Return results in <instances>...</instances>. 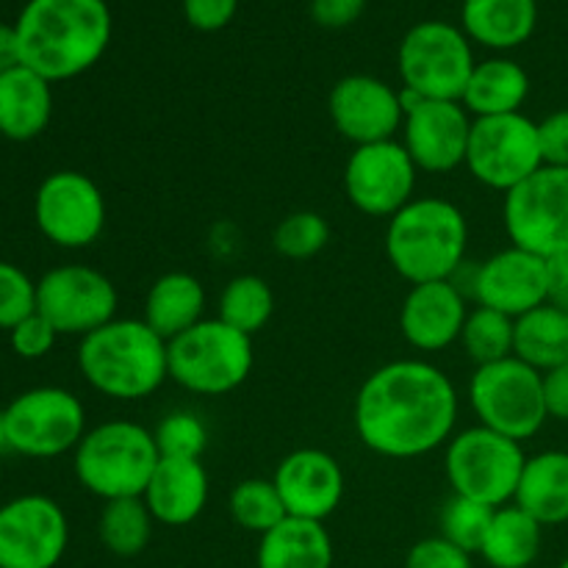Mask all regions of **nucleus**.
<instances>
[{
  "label": "nucleus",
  "mask_w": 568,
  "mask_h": 568,
  "mask_svg": "<svg viewBox=\"0 0 568 568\" xmlns=\"http://www.w3.org/2000/svg\"><path fill=\"white\" fill-rule=\"evenodd\" d=\"M458 408V388L447 372L403 358L366 377L353 405V425L361 444L381 458L414 460L453 438Z\"/></svg>",
  "instance_id": "nucleus-1"
},
{
  "label": "nucleus",
  "mask_w": 568,
  "mask_h": 568,
  "mask_svg": "<svg viewBox=\"0 0 568 568\" xmlns=\"http://www.w3.org/2000/svg\"><path fill=\"white\" fill-rule=\"evenodd\" d=\"M327 111L347 142L355 148L397 139L403 131L405 105L399 89L375 75H347L331 89Z\"/></svg>",
  "instance_id": "nucleus-18"
},
{
  "label": "nucleus",
  "mask_w": 568,
  "mask_h": 568,
  "mask_svg": "<svg viewBox=\"0 0 568 568\" xmlns=\"http://www.w3.org/2000/svg\"><path fill=\"white\" fill-rule=\"evenodd\" d=\"M166 344L144 320H111L78 344V369L98 394L144 399L170 377Z\"/></svg>",
  "instance_id": "nucleus-3"
},
{
  "label": "nucleus",
  "mask_w": 568,
  "mask_h": 568,
  "mask_svg": "<svg viewBox=\"0 0 568 568\" xmlns=\"http://www.w3.org/2000/svg\"><path fill=\"white\" fill-rule=\"evenodd\" d=\"M159 460L153 430L131 419H111L83 433L72 453V471L89 494L111 503L142 497Z\"/></svg>",
  "instance_id": "nucleus-5"
},
{
  "label": "nucleus",
  "mask_w": 568,
  "mask_h": 568,
  "mask_svg": "<svg viewBox=\"0 0 568 568\" xmlns=\"http://www.w3.org/2000/svg\"><path fill=\"white\" fill-rule=\"evenodd\" d=\"M116 286L94 266H53L37 281V311L59 336H89L116 320Z\"/></svg>",
  "instance_id": "nucleus-14"
},
{
  "label": "nucleus",
  "mask_w": 568,
  "mask_h": 568,
  "mask_svg": "<svg viewBox=\"0 0 568 568\" xmlns=\"http://www.w3.org/2000/svg\"><path fill=\"white\" fill-rule=\"evenodd\" d=\"M514 355L544 372L568 364V314L544 303L514 320Z\"/></svg>",
  "instance_id": "nucleus-30"
},
{
  "label": "nucleus",
  "mask_w": 568,
  "mask_h": 568,
  "mask_svg": "<svg viewBox=\"0 0 568 568\" xmlns=\"http://www.w3.org/2000/svg\"><path fill=\"white\" fill-rule=\"evenodd\" d=\"M469 305L455 281H433L410 286L399 308V331L419 353H442L460 342Z\"/></svg>",
  "instance_id": "nucleus-21"
},
{
  "label": "nucleus",
  "mask_w": 568,
  "mask_h": 568,
  "mask_svg": "<svg viewBox=\"0 0 568 568\" xmlns=\"http://www.w3.org/2000/svg\"><path fill=\"white\" fill-rule=\"evenodd\" d=\"M366 0H311V17L322 28H347L364 14Z\"/></svg>",
  "instance_id": "nucleus-43"
},
{
  "label": "nucleus",
  "mask_w": 568,
  "mask_h": 568,
  "mask_svg": "<svg viewBox=\"0 0 568 568\" xmlns=\"http://www.w3.org/2000/svg\"><path fill=\"white\" fill-rule=\"evenodd\" d=\"M20 64V48H17L14 22H0V72Z\"/></svg>",
  "instance_id": "nucleus-46"
},
{
  "label": "nucleus",
  "mask_w": 568,
  "mask_h": 568,
  "mask_svg": "<svg viewBox=\"0 0 568 568\" xmlns=\"http://www.w3.org/2000/svg\"><path fill=\"white\" fill-rule=\"evenodd\" d=\"M505 231L510 244L549 258L568 250V166L532 172L505 194Z\"/></svg>",
  "instance_id": "nucleus-12"
},
{
  "label": "nucleus",
  "mask_w": 568,
  "mask_h": 568,
  "mask_svg": "<svg viewBox=\"0 0 568 568\" xmlns=\"http://www.w3.org/2000/svg\"><path fill=\"white\" fill-rule=\"evenodd\" d=\"M547 303L568 314V250L547 258Z\"/></svg>",
  "instance_id": "nucleus-45"
},
{
  "label": "nucleus",
  "mask_w": 568,
  "mask_h": 568,
  "mask_svg": "<svg viewBox=\"0 0 568 568\" xmlns=\"http://www.w3.org/2000/svg\"><path fill=\"white\" fill-rule=\"evenodd\" d=\"M464 33L494 50H510L532 37L538 22L536 0H464Z\"/></svg>",
  "instance_id": "nucleus-27"
},
{
  "label": "nucleus",
  "mask_w": 568,
  "mask_h": 568,
  "mask_svg": "<svg viewBox=\"0 0 568 568\" xmlns=\"http://www.w3.org/2000/svg\"><path fill=\"white\" fill-rule=\"evenodd\" d=\"M405 568H475L471 555L442 536L416 541L405 555Z\"/></svg>",
  "instance_id": "nucleus-40"
},
{
  "label": "nucleus",
  "mask_w": 568,
  "mask_h": 568,
  "mask_svg": "<svg viewBox=\"0 0 568 568\" xmlns=\"http://www.w3.org/2000/svg\"><path fill=\"white\" fill-rule=\"evenodd\" d=\"M558 568H568V558H566V560H564V564H560Z\"/></svg>",
  "instance_id": "nucleus-48"
},
{
  "label": "nucleus",
  "mask_w": 568,
  "mask_h": 568,
  "mask_svg": "<svg viewBox=\"0 0 568 568\" xmlns=\"http://www.w3.org/2000/svg\"><path fill=\"white\" fill-rule=\"evenodd\" d=\"M53 116V83L17 64L0 72V136L9 142H31L42 136Z\"/></svg>",
  "instance_id": "nucleus-23"
},
{
  "label": "nucleus",
  "mask_w": 568,
  "mask_h": 568,
  "mask_svg": "<svg viewBox=\"0 0 568 568\" xmlns=\"http://www.w3.org/2000/svg\"><path fill=\"white\" fill-rule=\"evenodd\" d=\"M155 519L142 497H125L103 503L98 519L100 544L114 558H136L153 541Z\"/></svg>",
  "instance_id": "nucleus-31"
},
{
  "label": "nucleus",
  "mask_w": 568,
  "mask_h": 568,
  "mask_svg": "<svg viewBox=\"0 0 568 568\" xmlns=\"http://www.w3.org/2000/svg\"><path fill=\"white\" fill-rule=\"evenodd\" d=\"M170 377L197 397H222L242 386L255 364L253 336L225 325L222 320H203L166 344Z\"/></svg>",
  "instance_id": "nucleus-6"
},
{
  "label": "nucleus",
  "mask_w": 568,
  "mask_h": 568,
  "mask_svg": "<svg viewBox=\"0 0 568 568\" xmlns=\"http://www.w3.org/2000/svg\"><path fill=\"white\" fill-rule=\"evenodd\" d=\"M331 242V225L316 211H294L286 220L277 222L272 233L277 255L288 261H308L320 255Z\"/></svg>",
  "instance_id": "nucleus-35"
},
{
  "label": "nucleus",
  "mask_w": 568,
  "mask_h": 568,
  "mask_svg": "<svg viewBox=\"0 0 568 568\" xmlns=\"http://www.w3.org/2000/svg\"><path fill=\"white\" fill-rule=\"evenodd\" d=\"M277 494L283 499L286 516L308 521H325L338 510L344 499L342 464L331 453L316 447L294 449L277 464Z\"/></svg>",
  "instance_id": "nucleus-20"
},
{
  "label": "nucleus",
  "mask_w": 568,
  "mask_h": 568,
  "mask_svg": "<svg viewBox=\"0 0 568 568\" xmlns=\"http://www.w3.org/2000/svg\"><path fill=\"white\" fill-rule=\"evenodd\" d=\"M161 458H200L209 444V430L192 410H172L153 430Z\"/></svg>",
  "instance_id": "nucleus-37"
},
{
  "label": "nucleus",
  "mask_w": 568,
  "mask_h": 568,
  "mask_svg": "<svg viewBox=\"0 0 568 568\" xmlns=\"http://www.w3.org/2000/svg\"><path fill=\"white\" fill-rule=\"evenodd\" d=\"M494 510L497 508H488V505L475 503V499L453 494L442 508V519H438L442 532L438 536L453 541L455 547L466 549L469 555H477L488 532V525L494 519Z\"/></svg>",
  "instance_id": "nucleus-36"
},
{
  "label": "nucleus",
  "mask_w": 568,
  "mask_h": 568,
  "mask_svg": "<svg viewBox=\"0 0 568 568\" xmlns=\"http://www.w3.org/2000/svg\"><path fill=\"white\" fill-rule=\"evenodd\" d=\"M9 342H11V349H14L20 358L39 361L55 347V342H59V331H55V327L37 311V314L26 316L20 325L11 327Z\"/></svg>",
  "instance_id": "nucleus-39"
},
{
  "label": "nucleus",
  "mask_w": 568,
  "mask_h": 568,
  "mask_svg": "<svg viewBox=\"0 0 568 568\" xmlns=\"http://www.w3.org/2000/svg\"><path fill=\"white\" fill-rule=\"evenodd\" d=\"M527 455L519 442L477 425L458 433L444 449V471L453 494L469 497L488 508L514 503Z\"/></svg>",
  "instance_id": "nucleus-7"
},
{
  "label": "nucleus",
  "mask_w": 568,
  "mask_h": 568,
  "mask_svg": "<svg viewBox=\"0 0 568 568\" xmlns=\"http://www.w3.org/2000/svg\"><path fill=\"white\" fill-rule=\"evenodd\" d=\"M70 547L64 508L44 494L0 505V568H55Z\"/></svg>",
  "instance_id": "nucleus-15"
},
{
  "label": "nucleus",
  "mask_w": 568,
  "mask_h": 568,
  "mask_svg": "<svg viewBox=\"0 0 568 568\" xmlns=\"http://www.w3.org/2000/svg\"><path fill=\"white\" fill-rule=\"evenodd\" d=\"M275 314V294L258 275H236L220 294V316L225 325L255 336Z\"/></svg>",
  "instance_id": "nucleus-32"
},
{
  "label": "nucleus",
  "mask_w": 568,
  "mask_h": 568,
  "mask_svg": "<svg viewBox=\"0 0 568 568\" xmlns=\"http://www.w3.org/2000/svg\"><path fill=\"white\" fill-rule=\"evenodd\" d=\"M460 344L477 366L510 358L514 355V320L494 308L477 305L466 316Z\"/></svg>",
  "instance_id": "nucleus-34"
},
{
  "label": "nucleus",
  "mask_w": 568,
  "mask_h": 568,
  "mask_svg": "<svg viewBox=\"0 0 568 568\" xmlns=\"http://www.w3.org/2000/svg\"><path fill=\"white\" fill-rule=\"evenodd\" d=\"M469 294L483 308L519 320L547 303V258L510 244L475 266Z\"/></svg>",
  "instance_id": "nucleus-19"
},
{
  "label": "nucleus",
  "mask_w": 568,
  "mask_h": 568,
  "mask_svg": "<svg viewBox=\"0 0 568 568\" xmlns=\"http://www.w3.org/2000/svg\"><path fill=\"white\" fill-rule=\"evenodd\" d=\"M142 499L155 525H192L209 505V471L200 458H161Z\"/></svg>",
  "instance_id": "nucleus-22"
},
{
  "label": "nucleus",
  "mask_w": 568,
  "mask_h": 568,
  "mask_svg": "<svg viewBox=\"0 0 568 568\" xmlns=\"http://www.w3.org/2000/svg\"><path fill=\"white\" fill-rule=\"evenodd\" d=\"M31 314H37V281L17 264L0 261V331H11Z\"/></svg>",
  "instance_id": "nucleus-38"
},
{
  "label": "nucleus",
  "mask_w": 568,
  "mask_h": 568,
  "mask_svg": "<svg viewBox=\"0 0 568 568\" xmlns=\"http://www.w3.org/2000/svg\"><path fill=\"white\" fill-rule=\"evenodd\" d=\"M405 105L403 139L416 170L447 175L466 164L471 114L460 100H425L399 89Z\"/></svg>",
  "instance_id": "nucleus-17"
},
{
  "label": "nucleus",
  "mask_w": 568,
  "mask_h": 568,
  "mask_svg": "<svg viewBox=\"0 0 568 568\" xmlns=\"http://www.w3.org/2000/svg\"><path fill=\"white\" fill-rule=\"evenodd\" d=\"M205 288L189 272H166L150 286L144 297L142 320L159 333L164 342L186 333L197 322H203Z\"/></svg>",
  "instance_id": "nucleus-28"
},
{
  "label": "nucleus",
  "mask_w": 568,
  "mask_h": 568,
  "mask_svg": "<svg viewBox=\"0 0 568 568\" xmlns=\"http://www.w3.org/2000/svg\"><path fill=\"white\" fill-rule=\"evenodd\" d=\"M239 0H183L186 22L197 31H220L236 17Z\"/></svg>",
  "instance_id": "nucleus-42"
},
{
  "label": "nucleus",
  "mask_w": 568,
  "mask_h": 568,
  "mask_svg": "<svg viewBox=\"0 0 568 568\" xmlns=\"http://www.w3.org/2000/svg\"><path fill=\"white\" fill-rule=\"evenodd\" d=\"M255 564L258 568H333V538L325 521L286 516L261 536Z\"/></svg>",
  "instance_id": "nucleus-25"
},
{
  "label": "nucleus",
  "mask_w": 568,
  "mask_h": 568,
  "mask_svg": "<svg viewBox=\"0 0 568 568\" xmlns=\"http://www.w3.org/2000/svg\"><path fill=\"white\" fill-rule=\"evenodd\" d=\"M105 0H28L14 20L20 64L50 83L92 70L111 44Z\"/></svg>",
  "instance_id": "nucleus-2"
},
{
  "label": "nucleus",
  "mask_w": 568,
  "mask_h": 568,
  "mask_svg": "<svg viewBox=\"0 0 568 568\" xmlns=\"http://www.w3.org/2000/svg\"><path fill=\"white\" fill-rule=\"evenodd\" d=\"M416 170L399 139L361 144L344 166V192L347 200L366 216L392 220L416 197Z\"/></svg>",
  "instance_id": "nucleus-16"
},
{
  "label": "nucleus",
  "mask_w": 568,
  "mask_h": 568,
  "mask_svg": "<svg viewBox=\"0 0 568 568\" xmlns=\"http://www.w3.org/2000/svg\"><path fill=\"white\" fill-rule=\"evenodd\" d=\"M33 220L50 244L83 250L103 236L109 205L87 172L59 170L39 183L33 194Z\"/></svg>",
  "instance_id": "nucleus-13"
},
{
  "label": "nucleus",
  "mask_w": 568,
  "mask_h": 568,
  "mask_svg": "<svg viewBox=\"0 0 568 568\" xmlns=\"http://www.w3.org/2000/svg\"><path fill=\"white\" fill-rule=\"evenodd\" d=\"M6 447L26 458H59L75 453L87 433V408L72 392L37 386L17 394L3 408Z\"/></svg>",
  "instance_id": "nucleus-10"
},
{
  "label": "nucleus",
  "mask_w": 568,
  "mask_h": 568,
  "mask_svg": "<svg viewBox=\"0 0 568 568\" xmlns=\"http://www.w3.org/2000/svg\"><path fill=\"white\" fill-rule=\"evenodd\" d=\"M527 98H530V75L525 67L505 55H494L477 61L460 103L477 120V116L516 114Z\"/></svg>",
  "instance_id": "nucleus-24"
},
{
  "label": "nucleus",
  "mask_w": 568,
  "mask_h": 568,
  "mask_svg": "<svg viewBox=\"0 0 568 568\" xmlns=\"http://www.w3.org/2000/svg\"><path fill=\"white\" fill-rule=\"evenodd\" d=\"M466 170L477 183L494 192H514L544 166L538 122L516 111L503 116L471 120Z\"/></svg>",
  "instance_id": "nucleus-11"
},
{
  "label": "nucleus",
  "mask_w": 568,
  "mask_h": 568,
  "mask_svg": "<svg viewBox=\"0 0 568 568\" xmlns=\"http://www.w3.org/2000/svg\"><path fill=\"white\" fill-rule=\"evenodd\" d=\"M541 155L547 166H568V109L552 111L538 122Z\"/></svg>",
  "instance_id": "nucleus-41"
},
{
  "label": "nucleus",
  "mask_w": 568,
  "mask_h": 568,
  "mask_svg": "<svg viewBox=\"0 0 568 568\" xmlns=\"http://www.w3.org/2000/svg\"><path fill=\"white\" fill-rule=\"evenodd\" d=\"M544 527L519 505L494 510V519L483 538L480 558L491 568H530L541 555Z\"/></svg>",
  "instance_id": "nucleus-29"
},
{
  "label": "nucleus",
  "mask_w": 568,
  "mask_h": 568,
  "mask_svg": "<svg viewBox=\"0 0 568 568\" xmlns=\"http://www.w3.org/2000/svg\"><path fill=\"white\" fill-rule=\"evenodd\" d=\"M227 510L242 530L258 532V536H264L286 519V508H283L275 483L264 480V477H250V480L236 483L231 497H227Z\"/></svg>",
  "instance_id": "nucleus-33"
},
{
  "label": "nucleus",
  "mask_w": 568,
  "mask_h": 568,
  "mask_svg": "<svg viewBox=\"0 0 568 568\" xmlns=\"http://www.w3.org/2000/svg\"><path fill=\"white\" fill-rule=\"evenodd\" d=\"M466 247L469 222L444 197H414L388 220L386 258L410 286L453 281L464 266Z\"/></svg>",
  "instance_id": "nucleus-4"
},
{
  "label": "nucleus",
  "mask_w": 568,
  "mask_h": 568,
  "mask_svg": "<svg viewBox=\"0 0 568 568\" xmlns=\"http://www.w3.org/2000/svg\"><path fill=\"white\" fill-rule=\"evenodd\" d=\"M0 449H6V425H3V408H0Z\"/></svg>",
  "instance_id": "nucleus-47"
},
{
  "label": "nucleus",
  "mask_w": 568,
  "mask_h": 568,
  "mask_svg": "<svg viewBox=\"0 0 568 568\" xmlns=\"http://www.w3.org/2000/svg\"><path fill=\"white\" fill-rule=\"evenodd\" d=\"M544 403L549 419L568 422V364L544 372Z\"/></svg>",
  "instance_id": "nucleus-44"
},
{
  "label": "nucleus",
  "mask_w": 568,
  "mask_h": 568,
  "mask_svg": "<svg viewBox=\"0 0 568 568\" xmlns=\"http://www.w3.org/2000/svg\"><path fill=\"white\" fill-rule=\"evenodd\" d=\"M514 505L541 527L568 521V453L549 449L527 458Z\"/></svg>",
  "instance_id": "nucleus-26"
},
{
  "label": "nucleus",
  "mask_w": 568,
  "mask_h": 568,
  "mask_svg": "<svg viewBox=\"0 0 568 568\" xmlns=\"http://www.w3.org/2000/svg\"><path fill=\"white\" fill-rule=\"evenodd\" d=\"M464 28L442 20L416 22L397 50L403 89L425 100H460L475 70Z\"/></svg>",
  "instance_id": "nucleus-9"
},
{
  "label": "nucleus",
  "mask_w": 568,
  "mask_h": 568,
  "mask_svg": "<svg viewBox=\"0 0 568 568\" xmlns=\"http://www.w3.org/2000/svg\"><path fill=\"white\" fill-rule=\"evenodd\" d=\"M469 405L483 427L514 442H530L547 425L544 375L516 355L477 366L469 381Z\"/></svg>",
  "instance_id": "nucleus-8"
}]
</instances>
